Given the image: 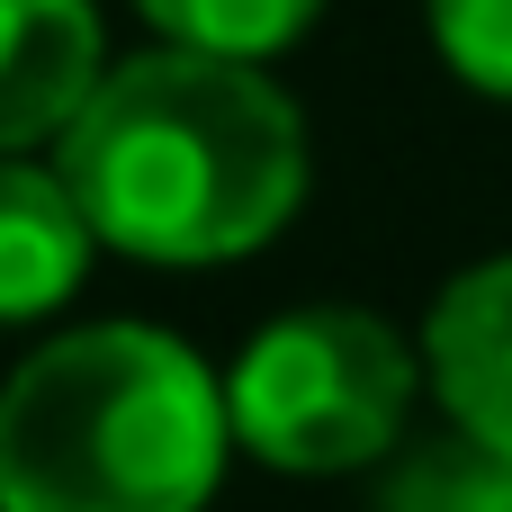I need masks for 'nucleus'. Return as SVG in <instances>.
<instances>
[{
  "label": "nucleus",
  "mask_w": 512,
  "mask_h": 512,
  "mask_svg": "<svg viewBox=\"0 0 512 512\" xmlns=\"http://www.w3.org/2000/svg\"><path fill=\"white\" fill-rule=\"evenodd\" d=\"M54 171L90 234L153 270H207L261 252L306 207V117L234 54L153 45L108 63L81 117L54 135Z\"/></svg>",
  "instance_id": "f257e3e1"
},
{
  "label": "nucleus",
  "mask_w": 512,
  "mask_h": 512,
  "mask_svg": "<svg viewBox=\"0 0 512 512\" xmlns=\"http://www.w3.org/2000/svg\"><path fill=\"white\" fill-rule=\"evenodd\" d=\"M225 441V378L180 333L81 324L0 387V512H198Z\"/></svg>",
  "instance_id": "f03ea898"
},
{
  "label": "nucleus",
  "mask_w": 512,
  "mask_h": 512,
  "mask_svg": "<svg viewBox=\"0 0 512 512\" xmlns=\"http://www.w3.org/2000/svg\"><path fill=\"white\" fill-rule=\"evenodd\" d=\"M423 351L369 306H297L261 324L225 378L234 441L279 477H351L405 441Z\"/></svg>",
  "instance_id": "7ed1b4c3"
},
{
  "label": "nucleus",
  "mask_w": 512,
  "mask_h": 512,
  "mask_svg": "<svg viewBox=\"0 0 512 512\" xmlns=\"http://www.w3.org/2000/svg\"><path fill=\"white\" fill-rule=\"evenodd\" d=\"M423 387L477 441L512 450V252L459 270L423 315Z\"/></svg>",
  "instance_id": "20e7f679"
},
{
  "label": "nucleus",
  "mask_w": 512,
  "mask_h": 512,
  "mask_svg": "<svg viewBox=\"0 0 512 512\" xmlns=\"http://www.w3.org/2000/svg\"><path fill=\"white\" fill-rule=\"evenodd\" d=\"M99 9L90 0H0V153H27L81 117L99 90Z\"/></svg>",
  "instance_id": "39448f33"
},
{
  "label": "nucleus",
  "mask_w": 512,
  "mask_h": 512,
  "mask_svg": "<svg viewBox=\"0 0 512 512\" xmlns=\"http://www.w3.org/2000/svg\"><path fill=\"white\" fill-rule=\"evenodd\" d=\"M90 252H99V234H90L81 198L63 189V171L0 153V324L54 315L81 288Z\"/></svg>",
  "instance_id": "423d86ee"
},
{
  "label": "nucleus",
  "mask_w": 512,
  "mask_h": 512,
  "mask_svg": "<svg viewBox=\"0 0 512 512\" xmlns=\"http://www.w3.org/2000/svg\"><path fill=\"white\" fill-rule=\"evenodd\" d=\"M378 512H512V450L450 423L441 441H423L387 468Z\"/></svg>",
  "instance_id": "0eeeda50"
},
{
  "label": "nucleus",
  "mask_w": 512,
  "mask_h": 512,
  "mask_svg": "<svg viewBox=\"0 0 512 512\" xmlns=\"http://www.w3.org/2000/svg\"><path fill=\"white\" fill-rule=\"evenodd\" d=\"M171 45H198V54H234V63H270L288 54L324 0H135Z\"/></svg>",
  "instance_id": "6e6552de"
},
{
  "label": "nucleus",
  "mask_w": 512,
  "mask_h": 512,
  "mask_svg": "<svg viewBox=\"0 0 512 512\" xmlns=\"http://www.w3.org/2000/svg\"><path fill=\"white\" fill-rule=\"evenodd\" d=\"M432 45L468 90L512 99V0H432Z\"/></svg>",
  "instance_id": "1a4fd4ad"
}]
</instances>
